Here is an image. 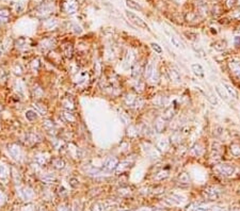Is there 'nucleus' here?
I'll use <instances>...</instances> for the list:
<instances>
[{"instance_id":"20e7f679","label":"nucleus","mask_w":240,"mask_h":211,"mask_svg":"<svg viewBox=\"0 0 240 211\" xmlns=\"http://www.w3.org/2000/svg\"><path fill=\"white\" fill-rule=\"evenodd\" d=\"M125 103L128 107H134V108H140L143 103L141 98L137 97L136 95H132V94H127L126 97H125Z\"/></svg>"},{"instance_id":"e433bc0d","label":"nucleus","mask_w":240,"mask_h":211,"mask_svg":"<svg viewBox=\"0 0 240 211\" xmlns=\"http://www.w3.org/2000/svg\"><path fill=\"white\" fill-rule=\"evenodd\" d=\"M185 35L187 36V39H189V41H197V34L194 33V32H185Z\"/></svg>"},{"instance_id":"49530a36","label":"nucleus","mask_w":240,"mask_h":211,"mask_svg":"<svg viewBox=\"0 0 240 211\" xmlns=\"http://www.w3.org/2000/svg\"><path fill=\"white\" fill-rule=\"evenodd\" d=\"M235 44H236L237 46L240 45V36H236V38H235Z\"/></svg>"},{"instance_id":"412c9836","label":"nucleus","mask_w":240,"mask_h":211,"mask_svg":"<svg viewBox=\"0 0 240 211\" xmlns=\"http://www.w3.org/2000/svg\"><path fill=\"white\" fill-rule=\"evenodd\" d=\"M167 103V99L166 96H156L153 99V105L156 107H164Z\"/></svg>"},{"instance_id":"a878e982","label":"nucleus","mask_w":240,"mask_h":211,"mask_svg":"<svg viewBox=\"0 0 240 211\" xmlns=\"http://www.w3.org/2000/svg\"><path fill=\"white\" fill-rule=\"evenodd\" d=\"M156 147H157V149L160 151H164L167 149V147H169V142H167V140H164V139H161V140L158 141Z\"/></svg>"},{"instance_id":"473e14b6","label":"nucleus","mask_w":240,"mask_h":211,"mask_svg":"<svg viewBox=\"0 0 240 211\" xmlns=\"http://www.w3.org/2000/svg\"><path fill=\"white\" fill-rule=\"evenodd\" d=\"M52 45H54V41L50 39H45L44 41H42V43H41V46L43 47L44 49L51 48Z\"/></svg>"},{"instance_id":"c03bdc74","label":"nucleus","mask_w":240,"mask_h":211,"mask_svg":"<svg viewBox=\"0 0 240 211\" xmlns=\"http://www.w3.org/2000/svg\"><path fill=\"white\" fill-rule=\"evenodd\" d=\"M179 139H181V133H178V132H175L171 135V140L173 143H179L181 142Z\"/></svg>"},{"instance_id":"39448f33","label":"nucleus","mask_w":240,"mask_h":211,"mask_svg":"<svg viewBox=\"0 0 240 211\" xmlns=\"http://www.w3.org/2000/svg\"><path fill=\"white\" fill-rule=\"evenodd\" d=\"M63 11L67 14H74L78 9V3L76 0H64L62 4Z\"/></svg>"},{"instance_id":"a18cd8bd","label":"nucleus","mask_w":240,"mask_h":211,"mask_svg":"<svg viewBox=\"0 0 240 211\" xmlns=\"http://www.w3.org/2000/svg\"><path fill=\"white\" fill-rule=\"evenodd\" d=\"M151 46H152V48H153L157 53H162V48L158 45V44H156V43H152V44H151Z\"/></svg>"},{"instance_id":"6ab92c4d","label":"nucleus","mask_w":240,"mask_h":211,"mask_svg":"<svg viewBox=\"0 0 240 211\" xmlns=\"http://www.w3.org/2000/svg\"><path fill=\"white\" fill-rule=\"evenodd\" d=\"M9 151H10V154H11L12 157H14V158L21 157V148H19L16 144H10Z\"/></svg>"},{"instance_id":"cd10ccee","label":"nucleus","mask_w":240,"mask_h":211,"mask_svg":"<svg viewBox=\"0 0 240 211\" xmlns=\"http://www.w3.org/2000/svg\"><path fill=\"white\" fill-rule=\"evenodd\" d=\"M214 90L217 91V93L219 94V96L221 97L223 100H225V101H228V99H229V96H228V94L226 93V91L225 90H223V89H221L220 86H218V85H216V88H214Z\"/></svg>"},{"instance_id":"2f4dec72","label":"nucleus","mask_w":240,"mask_h":211,"mask_svg":"<svg viewBox=\"0 0 240 211\" xmlns=\"http://www.w3.org/2000/svg\"><path fill=\"white\" fill-rule=\"evenodd\" d=\"M26 117L28 121H35L37 118V113L35 112V110H28L26 112Z\"/></svg>"},{"instance_id":"c9c22d12","label":"nucleus","mask_w":240,"mask_h":211,"mask_svg":"<svg viewBox=\"0 0 240 211\" xmlns=\"http://www.w3.org/2000/svg\"><path fill=\"white\" fill-rule=\"evenodd\" d=\"M169 35H170V41H171L172 45L175 46L176 48H181V47H182L181 43V42H179L176 38H175L173 34H169Z\"/></svg>"},{"instance_id":"72a5a7b5","label":"nucleus","mask_w":240,"mask_h":211,"mask_svg":"<svg viewBox=\"0 0 240 211\" xmlns=\"http://www.w3.org/2000/svg\"><path fill=\"white\" fill-rule=\"evenodd\" d=\"M43 127L44 129H46L47 131H51L52 129H54V122L50 120H46L43 123Z\"/></svg>"},{"instance_id":"f704fd0d","label":"nucleus","mask_w":240,"mask_h":211,"mask_svg":"<svg viewBox=\"0 0 240 211\" xmlns=\"http://www.w3.org/2000/svg\"><path fill=\"white\" fill-rule=\"evenodd\" d=\"M32 94H33V96H35L36 98H41L42 96H43L44 92L41 88H40V86L36 85V86H34L33 90H32Z\"/></svg>"},{"instance_id":"c85d7f7f","label":"nucleus","mask_w":240,"mask_h":211,"mask_svg":"<svg viewBox=\"0 0 240 211\" xmlns=\"http://www.w3.org/2000/svg\"><path fill=\"white\" fill-rule=\"evenodd\" d=\"M125 2H126V6L129 9L137 10V11H141L142 10V7L139 3H137L136 1H134V0H125Z\"/></svg>"},{"instance_id":"423d86ee","label":"nucleus","mask_w":240,"mask_h":211,"mask_svg":"<svg viewBox=\"0 0 240 211\" xmlns=\"http://www.w3.org/2000/svg\"><path fill=\"white\" fill-rule=\"evenodd\" d=\"M218 170L221 172L223 175L229 176L235 172V166L231 163H220L218 164Z\"/></svg>"},{"instance_id":"dca6fc26","label":"nucleus","mask_w":240,"mask_h":211,"mask_svg":"<svg viewBox=\"0 0 240 211\" xmlns=\"http://www.w3.org/2000/svg\"><path fill=\"white\" fill-rule=\"evenodd\" d=\"M140 74H141V66L139 62H134L131 65V77L134 79H138Z\"/></svg>"},{"instance_id":"5701e85b","label":"nucleus","mask_w":240,"mask_h":211,"mask_svg":"<svg viewBox=\"0 0 240 211\" xmlns=\"http://www.w3.org/2000/svg\"><path fill=\"white\" fill-rule=\"evenodd\" d=\"M132 164H134V162H131V161H129V160L121 161L116 167V172H123L125 168H129Z\"/></svg>"},{"instance_id":"b1692460","label":"nucleus","mask_w":240,"mask_h":211,"mask_svg":"<svg viewBox=\"0 0 240 211\" xmlns=\"http://www.w3.org/2000/svg\"><path fill=\"white\" fill-rule=\"evenodd\" d=\"M212 47H214L217 51H223L224 49L226 48V42L224 41V39H219V41H216L212 44Z\"/></svg>"},{"instance_id":"6e6552de","label":"nucleus","mask_w":240,"mask_h":211,"mask_svg":"<svg viewBox=\"0 0 240 211\" xmlns=\"http://www.w3.org/2000/svg\"><path fill=\"white\" fill-rule=\"evenodd\" d=\"M167 75H169V78L171 81H173L175 83H181V74L178 73L177 69H175L173 67L167 69Z\"/></svg>"},{"instance_id":"aec40b11","label":"nucleus","mask_w":240,"mask_h":211,"mask_svg":"<svg viewBox=\"0 0 240 211\" xmlns=\"http://www.w3.org/2000/svg\"><path fill=\"white\" fill-rule=\"evenodd\" d=\"M62 117H63L64 121L68 122V123H75L77 120L76 115L72 112V111H68V110H65L63 112V114H62Z\"/></svg>"},{"instance_id":"f03ea898","label":"nucleus","mask_w":240,"mask_h":211,"mask_svg":"<svg viewBox=\"0 0 240 211\" xmlns=\"http://www.w3.org/2000/svg\"><path fill=\"white\" fill-rule=\"evenodd\" d=\"M119 163H120V161H119V159H117L116 157H109V158L106 159V161L104 162V164H102L101 168L104 170L105 173L112 172V171L116 170Z\"/></svg>"},{"instance_id":"1a4fd4ad","label":"nucleus","mask_w":240,"mask_h":211,"mask_svg":"<svg viewBox=\"0 0 240 211\" xmlns=\"http://www.w3.org/2000/svg\"><path fill=\"white\" fill-rule=\"evenodd\" d=\"M204 153V147L201 143H195L190 149V154H191L193 157H200L202 156Z\"/></svg>"},{"instance_id":"ea45409f","label":"nucleus","mask_w":240,"mask_h":211,"mask_svg":"<svg viewBox=\"0 0 240 211\" xmlns=\"http://www.w3.org/2000/svg\"><path fill=\"white\" fill-rule=\"evenodd\" d=\"M179 181H181V182H184V183H187V182H189V180H190V177H189V175L187 173H181V175H179Z\"/></svg>"},{"instance_id":"a19ab883","label":"nucleus","mask_w":240,"mask_h":211,"mask_svg":"<svg viewBox=\"0 0 240 211\" xmlns=\"http://www.w3.org/2000/svg\"><path fill=\"white\" fill-rule=\"evenodd\" d=\"M34 161L39 165H44L46 163V158L44 156H36V158H34Z\"/></svg>"},{"instance_id":"9b49d317","label":"nucleus","mask_w":240,"mask_h":211,"mask_svg":"<svg viewBox=\"0 0 240 211\" xmlns=\"http://www.w3.org/2000/svg\"><path fill=\"white\" fill-rule=\"evenodd\" d=\"M61 105L65 110H68V111H72L75 109V103L71 97H64L61 100Z\"/></svg>"},{"instance_id":"7c9ffc66","label":"nucleus","mask_w":240,"mask_h":211,"mask_svg":"<svg viewBox=\"0 0 240 211\" xmlns=\"http://www.w3.org/2000/svg\"><path fill=\"white\" fill-rule=\"evenodd\" d=\"M63 54L66 57V58H72V56H73V47H72V45H64L63 47Z\"/></svg>"},{"instance_id":"0eeeda50","label":"nucleus","mask_w":240,"mask_h":211,"mask_svg":"<svg viewBox=\"0 0 240 211\" xmlns=\"http://www.w3.org/2000/svg\"><path fill=\"white\" fill-rule=\"evenodd\" d=\"M228 67L231 69L232 74L235 76H240V60L238 59H233L228 62Z\"/></svg>"},{"instance_id":"c756f323","label":"nucleus","mask_w":240,"mask_h":211,"mask_svg":"<svg viewBox=\"0 0 240 211\" xmlns=\"http://www.w3.org/2000/svg\"><path fill=\"white\" fill-rule=\"evenodd\" d=\"M9 17H10L9 10L7 9L0 10V23H6V21H9Z\"/></svg>"},{"instance_id":"37998d69","label":"nucleus","mask_w":240,"mask_h":211,"mask_svg":"<svg viewBox=\"0 0 240 211\" xmlns=\"http://www.w3.org/2000/svg\"><path fill=\"white\" fill-rule=\"evenodd\" d=\"M28 139H29L28 141L34 143V142H37V141L40 140V136L37 135H35V133H29V135H28Z\"/></svg>"},{"instance_id":"f3484780","label":"nucleus","mask_w":240,"mask_h":211,"mask_svg":"<svg viewBox=\"0 0 240 211\" xmlns=\"http://www.w3.org/2000/svg\"><path fill=\"white\" fill-rule=\"evenodd\" d=\"M33 108H34V110H35V112L37 114L45 115V114L47 113V108L45 107V105H43V103H39V101H35V103H33Z\"/></svg>"},{"instance_id":"7ed1b4c3","label":"nucleus","mask_w":240,"mask_h":211,"mask_svg":"<svg viewBox=\"0 0 240 211\" xmlns=\"http://www.w3.org/2000/svg\"><path fill=\"white\" fill-rule=\"evenodd\" d=\"M52 11H54V6H52V4L42 3L41 6L35 10V14H36V16H39V17H45V16L49 15Z\"/></svg>"},{"instance_id":"4be33fe9","label":"nucleus","mask_w":240,"mask_h":211,"mask_svg":"<svg viewBox=\"0 0 240 211\" xmlns=\"http://www.w3.org/2000/svg\"><path fill=\"white\" fill-rule=\"evenodd\" d=\"M222 85L225 88V91H226V93L228 94L229 97H233L235 99L238 98V94H237V92L235 91V89L233 88V86L229 85V84H227V83H223Z\"/></svg>"},{"instance_id":"bb28decb","label":"nucleus","mask_w":240,"mask_h":211,"mask_svg":"<svg viewBox=\"0 0 240 211\" xmlns=\"http://www.w3.org/2000/svg\"><path fill=\"white\" fill-rule=\"evenodd\" d=\"M229 150H231V154L234 156V157H239L240 156V145L237 143H233L231 146H229Z\"/></svg>"},{"instance_id":"79ce46f5","label":"nucleus","mask_w":240,"mask_h":211,"mask_svg":"<svg viewBox=\"0 0 240 211\" xmlns=\"http://www.w3.org/2000/svg\"><path fill=\"white\" fill-rule=\"evenodd\" d=\"M13 71H14L15 75L21 76V74H22V67H21V65H19V64H16V65H15L14 67H13Z\"/></svg>"},{"instance_id":"58836bf2","label":"nucleus","mask_w":240,"mask_h":211,"mask_svg":"<svg viewBox=\"0 0 240 211\" xmlns=\"http://www.w3.org/2000/svg\"><path fill=\"white\" fill-rule=\"evenodd\" d=\"M130 62H131V53H128L125 57V61H124V67L125 68H128L129 65H130Z\"/></svg>"},{"instance_id":"9d476101","label":"nucleus","mask_w":240,"mask_h":211,"mask_svg":"<svg viewBox=\"0 0 240 211\" xmlns=\"http://www.w3.org/2000/svg\"><path fill=\"white\" fill-rule=\"evenodd\" d=\"M175 113H176V111H175V108H174L173 106H170V107H167V108H166V110H164L163 113H162L161 117L163 118V120H166V121H171L172 118L174 117Z\"/></svg>"},{"instance_id":"ddd939ff","label":"nucleus","mask_w":240,"mask_h":211,"mask_svg":"<svg viewBox=\"0 0 240 211\" xmlns=\"http://www.w3.org/2000/svg\"><path fill=\"white\" fill-rule=\"evenodd\" d=\"M191 69L197 78H204V69H203V67H202L201 64H197V63L192 64Z\"/></svg>"},{"instance_id":"de8ad7c7","label":"nucleus","mask_w":240,"mask_h":211,"mask_svg":"<svg viewBox=\"0 0 240 211\" xmlns=\"http://www.w3.org/2000/svg\"><path fill=\"white\" fill-rule=\"evenodd\" d=\"M1 53H2V49L0 48V56H1Z\"/></svg>"},{"instance_id":"393cba45","label":"nucleus","mask_w":240,"mask_h":211,"mask_svg":"<svg viewBox=\"0 0 240 211\" xmlns=\"http://www.w3.org/2000/svg\"><path fill=\"white\" fill-rule=\"evenodd\" d=\"M58 25V21H57V19L54 18H49V19H46V21L43 23V27L45 29H47V30H50V29L54 28V27Z\"/></svg>"},{"instance_id":"a211bd4d","label":"nucleus","mask_w":240,"mask_h":211,"mask_svg":"<svg viewBox=\"0 0 240 211\" xmlns=\"http://www.w3.org/2000/svg\"><path fill=\"white\" fill-rule=\"evenodd\" d=\"M51 164L57 170H62L65 167V161L62 158H54L51 160Z\"/></svg>"},{"instance_id":"4c0bfd02","label":"nucleus","mask_w":240,"mask_h":211,"mask_svg":"<svg viewBox=\"0 0 240 211\" xmlns=\"http://www.w3.org/2000/svg\"><path fill=\"white\" fill-rule=\"evenodd\" d=\"M27 43H28V41L26 39H18V41H17V48H25L27 46Z\"/></svg>"},{"instance_id":"4468645a","label":"nucleus","mask_w":240,"mask_h":211,"mask_svg":"<svg viewBox=\"0 0 240 211\" xmlns=\"http://www.w3.org/2000/svg\"><path fill=\"white\" fill-rule=\"evenodd\" d=\"M166 120H163L162 117H158L156 121H155V124H154V128L157 132H162L166 128Z\"/></svg>"},{"instance_id":"f8f14e48","label":"nucleus","mask_w":240,"mask_h":211,"mask_svg":"<svg viewBox=\"0 0 240 211\" xmlns=\"http://www.w3.org/2000/svg\"><path fill=\"white\" fill-rule=\"evenodd\" d=\"M211 151H212V158H220L222 154V145L219 142H212L211 144Z\"/></svg>"},{"instance_id":"f257e3e1","label":"nucleus","mask_w":240,"mask_h":211,"mask_svg":"<svg viewBox=\"0 0 240 211\" xmlns=\"http://www.w3.org/2000/svg\"><path fill=\"white\" fill-rule=\"evenodd\" d=\"M125 14H126V17L128 18V21H130L132 25H134V26L138 27V28L144 29V30H147V31H151L149 27L147 26V24L141 18V17H139L138 15H136L134 13L129 12V11H126L125 12Z\"/></svg>"},{"instance_id":"2eb2a0df","label":"nucleus","mask_w":240,"mask_h":211,"mask_svg":"<svg viewBox=\"0 0 240 211\" xmlns=\"http://www.w3.org/2000/svg\"><path fill=\"white\" fill-rule=\"evenodd\" d=\"M155 71V65L153 61H149L148 63L146 64L145 68H144V77L146 79H149L153 75V73Z\"/></svg>"}]
</instances>
